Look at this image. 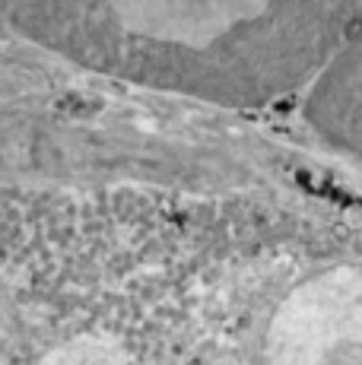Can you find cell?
Here are the masks:
<instances>
[{"mask_svg":"<svg viewBox=\"0 0 362 365\" xmlns=\"http://www.w3.org/2000/svg\"><path fill=\"white\" fill-rule=\"evenodd\" d=\"M32 45L159 93L264 108L309 89L359 32L356 4H23L0 6Z\"/></svg>","mask_w":362,"mask_h":365,"instance_id":"cell-1","label":"cell"},{"mask_svg":"<svg viewBox=\"0 0 362 365\" xmlns=\"http://www.w3.org/2000/svg\"><path fill=\"white\" fill-rule=\"evenodd\" d=\"M261 365H362V264L292 286L264 327Z\"/></svg>","mask_w":362,"mask_h":365,"instance_id":"cell-2","label":"cell"}]
</instances>
